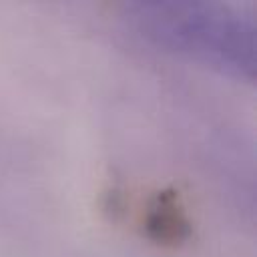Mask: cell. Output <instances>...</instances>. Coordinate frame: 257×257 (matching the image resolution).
Returning <instances> with one entry per match:
<instances>
[{"label": "cell", "instance_id": "6da1fadb", "mask_svg": "<svg viewBox=\"0 0 257 257\" xmlns=\"http://www.w3.org/2000/svg\"><path fill=\"white\" fill-rule=\"evenodd\" d=\"M139 20L163 44L229 72L251 74L253 26L249 18L211 6H153L145 8Z\"/></svg>", "mask_w": 257, "mask_h": 257}]
</instances>
